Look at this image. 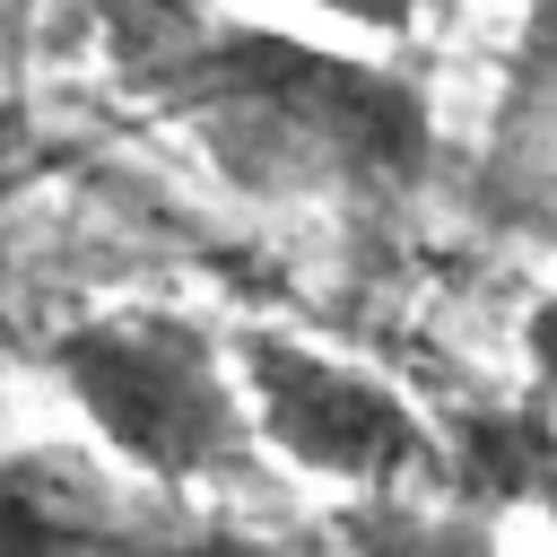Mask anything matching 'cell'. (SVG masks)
<instances>
[{
  "instance_id": "obj_1",
  "label": "cell",
  "mask_w": 557,
  "mask_h": 557,
  "mask_svg": "<svg viewBox=\"0 0 557 557\" xmlns=\"http://www.w3.org/2000/svg\"><path fill=\"white\" fill-rule=\"evenodd\" d=\"M165 96L200 122H235L244 139H270L287 165L366 174L392 183L426 157V104L374 61L296 44V35H200L183 61H165Z\"/></svg>"
},
{
  "instance_id": "obj_2",
  "label": "cell",
  "mask_w": 557,
  "mask_h": 557,
  "mask_svg": "<svg viewBox=\"0 0 557 557\" xmlns=\"http://www.w3.org/2000/svg\"><path fill=\"white\" fill-rule=\"evenodd\" d=\"M61 383L96 418V435L157 487H200L244 470V400L209 339L174 313H104L61 331Z\"/></svg>"
},
{
  "instance_id": "obj_3",
  "label": "cell",
  "mask_w": 557,
  "mask_h": 557,
  "mask_svg": "<svg viewBox=\"0 0 557 557\" xmlns=\"http://www.w3.org/2000/svg\"><path fill=\"white\" fill-rule=\"evenodd\" d=\"M235 366H244L261 435L287 461H305L322 479H348V487H409L426 470L418 418L383 383H366L357 366H331V357H313L305 339H278V331H252L235 348Z\"/></svg>"
},
{
  "instance_id": "obj_4",
  "label": "cell",
  "mask_w": 557,
  "mask_h": 557,
  "mask_svg": "<svg viewBox=\"0 0 557 557\" xmlns=\"http://www.w3.org/2000/svg\"><path fill=\"white\" fill-rule=\"evenodd\" d=\"M0 557H235L218 531H191L165 496L104 479L70 453L0 461Z\"/></svg>"
},
{
  "instance_id": "obj_5",
  "label": "cell",
  "mask_w": 557,
  "mask_h": 557,
  "mask_svg": "<svg viewBox=\"0 0 557 557\" xmlns=\"http://www.w3.org/2000/svg\"><path fill=\"white\" fill-rule=\"evenodd\" d=\"M487 487H513V496H531L557 522V435H540V426L487 435Z\"/></svg>"
},
{
  "instance_id": "obj_6",
  "label": "cell",
  "mask_w": 557,
  "mask_h": 557,
  "mask_svg": "<svg viewBox=\"0 0 557 557\" xmlns=\"http://www.w3.org/2000/svg\"><path fill=\"white\" fill-rule=\"evenodd\" d=\"M357 557H479L470 522H418V513H366L357 522Z\"/></svg>"
},
{
  "instance_id": "obj_7",
  "label": "cell",
  "mask_w": 557,
  "mask_h": 557,
  "mask_svg": "<svg viewBox=\"0 0 557 557\" xmlns=\"http://www.w3.org/2000/svg\"><path fill=\"white\" fill-rule=\"evenodd\" d=\"M322 9H339L348 26H374V35H392V26H409V0H322Z\"/></svg>"
},
{
  "instance_id": "obj_8",
  "label": "cell",
  "mask_w": 557,
  "mask_h": 557,
  "mask_svg": "<svg viewBox=\"0 0 557 557\" xmlns=\"http://www.w3.org/2000/svg\"><path fill=\"white\" fill-rule=\"evenodd\" d=\"M113 9H131V17H148V26H165V35H191V9H200V0H113Z\"/></svg>"
},
{
  "instance_id": "obj_9",
  "label": "cell",
  "mask_w": 557,
  "mask_h": 557,
  "mask_svg": "<svg viewBox=\"0 0 557 557\" xmlns=\"http://www.w3.org/2000/svg\"><path fill=\"white\" fill-rule=\"evenodd\" d=\"M531 61L557 70V0H531Z\"/></svg>"
}]
</instances>
